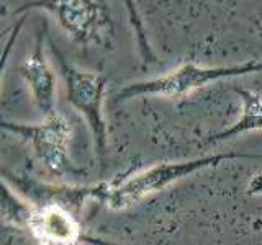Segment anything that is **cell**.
Returning a JSON list of instances; mask_svg holds the SVG:
<instances>
[{"label": "cell", "mask_w": 262, "mask_h": 245, "mask_svg": "<svg viewBox=\"0 0 262 245\" xmlns=\"http://www.w3.org/2000/svg\"><path fill=\"white\" fill-rule=\"evenodd\" d=\"M231 159H262V155L225 152V154H215V155H208V157H200L193 160L158 163V165L131 177L125 183H121L118 186L105 185L100 201L115 211L126 209L129 206H133V204L139 203L141 200L147 198L149 194L166 190L169 185L179 182L180 178H185L187 175H192L195 172H200L205 168L216 167L221 162L231 160Z\"/></svg>", "instance_id": "obj_1"}, {"label": "cell", "mask_w": 262, "mask_h": 245, "mask_svg": "<svg viewBox=\"0 0 262 245\" xmlns=\"http://www.w3.org/2000/svg\"><path fill=\"white\" fill-rule=\"evenodd\" d=\"M53 51L66 84V100L87 121L90 133L94 136L100 168L103 172L106 163V151H108V134H106V125L103 118L106 77L72 67L69 62H66L56 46H53Z\"/></svg>", "instance_id": "obj_2"}, {"label": "cell", "mask_w": 262, "mask_h": 245, "mask_svg": "<svg viewBox=\"0 0 262 245\" xmlns=\"http://www.w3.org/2000/svg\"><path fill=\"white\" fill-rule=\"evenodd\" d=\"M262 72V61L236 64L229 67H202L192 62L182 64L180 67L164 74L161 77L151 80L135 82L118 93V100H126L131 96H144V95H158V96H170L180 98L195 90L203 88L205 85L229 77H241L248 74Z\"/></svg>", "instance_id": "obj_3"}, {"label": "cell", "mask_w": 262, "mask_h": 245, "mask_svg": "<svg viewBox=\"0 0 262 245\" xmlns=\"http://www.w3.org/2000/svg\"><path fill=\"white\" fill-rule=\"evenodd\" d=\"M43 8L51 12L62 30L82 46H110L113 41V23L108 8L102 2L90 0H49V2H28L16 10Z\"/></svg>", "instance_id": "obj_4"}, {"label": "cell", "mask_w": 262, "mask_h": 245, "mask_svg": "<svg viewBox=\"0 0 262 245\" xmlns=\"http://www.w3.org/2000/svg\"><path fill=\"white\" fill-rule=\"evenodd\" d=\"M2 128L30 141L38 160L51 175L62 177L68 174H79L68 154L71 126L59 113L53 111L48 116H43L39 125L2 121Z\"/></svg>", "instance_id": "obj_5"}, {"label": "cell", "mask_w": 262, "mask_h": 245, "mask_svg": "<svg viewBox=\"0 0 262 245\" xmlns=\"http://www.w3.org/2000/svg\"><path fill=\"white\" fill-rule=\"evenodd\" d=\"M4 182H10L12 188H16L28 203L35 208H48L56 206L62 208L72 214H79L84 208L87 200L94 198L100 201L105 185L95 186H57L41 183L35 178L30 177H18V175H7L4 174Z\"/></svg>", "instance_id": "obj_6"}, {"label": "cell", "mask_w": 262, "mask_h": 245, "mask_svg": "<svg viewBox=\"0 0 262 245\" xmlns=\"http://www.w3.org/2000/svg\"><path fill=\"white\" fill-rule=\"evenodd\" d=\"M45 35H46V24H43V28L38 31L35 49H33L28 59L20 67V74L23 80L27 82L33 100L36 103V108L43 113V116H48V114H51L54 111L56 77L46 57Z\"/></svg>", "instance_id": "obj_7"}, {"label": "cell", "mask_w": 262, "mask_h": 245, "mask_svg": "<svg viewBox=\"0 0 262 245\" xmlns=\"http://www.w3.org/2000/svg\"><path fill=\"white\" fill-rule=\"evenodd\" d=\"M28 231L41 245H77L82 239L76 214L62 208H36Z\"/></svg>", "instance_id": "obj_8"}, {"label": "cell", "mask_w": 262, "mask_h": 245, "mask_svg": "<svg viewBox=\"0 0 262 245\" xmlns=\"http://www.w3.org/2000/svg\"><path fill=\"white\" fill-rule=\"evenodd\" d=\"M234 92L239 95L243 110L241 116L234 125L228 126L226 129L220 131V133L205 137L202 144L210 145V144H218L231 139L234 136H239L243 133H251V131H262V98L251 92V90H243V88H234Z\"/></svg>", "instance_id": "obj_9"}, {"label": "cell", "mask_w": 262, "mask_h": 245, "mask_svg": "<svg viewBox=\"0 0 262 245\" xmlns=\"http://www.w3.org/2000/svg\"><path fill=\"white\" fill-rule=\"evenodd\" d=\"M0 208H2V217L7 224H12L15 227L28 229L33 216H35L36 208L27 200H20L18 196L13 194V191L8 188V183L4 182L2 188V201H0Z\"/></svg>", "instance_id": "obj_10"}]
</instances>
